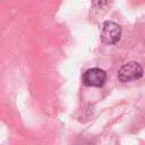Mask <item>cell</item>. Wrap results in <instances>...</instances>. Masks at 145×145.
I'll return each instance as SVG.
<instances>
[{
  "label": "cell",
  "mask_w": 145,
  "mask_h": 145,
  "mask_svg": "<svg viewBox=\"0 0 145 145\" xmlns=\"http://www.w3.org/2000/svg\"><path fill=\"white\" fill-rule=\"evenodd\" d=\"M143 74H144L143 67L138 62L130 61L120 68V70L118 71V78L121 82L127 83L139 79L143 76Z\"/></svg>",
  "instance_id": "1"
},
{
  "label": "cell",
  "mask_w": 145,
  "mask_h": 145,
  "mask_svg": "<svg viewBox=\"0 0 145 145\" xmlns=\"http://www.w3.org/2000/svg\"><path fill=\"white\" fill-rule=\"evenodd\" d=\"M121 27L114 22L106 20L103 23L101 31V39L106 44H114L120 40Z\"/></svg>",
  "instance_id": "2"
},
{
  "label": "cell",
  "mask_w": 145,
  "mask_h": 145,
  "mask_svg": "<svg viewBox=\"0 0 145 145\" xmlns=\"http://www.w3.org/2000/svg\"><path fill=\"white\" fill-rule=\"evenodd\" d=\"M106 72L100 68H91L83 75V82L86 86L101 87L105 84Z\"/></svg>",
  "instance_id": "3"
}]
</instances>
